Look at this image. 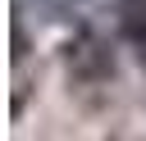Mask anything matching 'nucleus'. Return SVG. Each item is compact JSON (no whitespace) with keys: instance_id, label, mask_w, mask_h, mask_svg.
Listing matches in <instances>:
<instances>
[{"instance_id":"nucleus-1","label":"nucleus","mask_w":146,"mask_h":141,"mask_svg":"<svg viewBox=\"0 0 146 141\" xmlns=\"http://www.w3.org/2000/svg\"><path fill=\"white\" fill-rule=\"evenodd\" d=\"M64 68H68V82H78V86H105L119 68L114 41L100 27H78L64 45Z\"/></svg>"},{"instance_id":"nucleus-3","label":"nucleus","mask_w":146,"mask_h":141,"mask_svg":"<svg viewBox=\"0 0 146 141\" xmlns=\"http://www.w3.org/2000/svg\"><path fill=\"white\" fill-rule=\"evenodd\" d=\"M123 32H128V41L137 45V55H141V64H146V0L128 5V14H123Z\"/></svg>"},{"instance_id":"nucleus-2","label":"nucleus","mask_w":146,"mask_h":141,"mask_svg":"<svg viewBox=\"0 0 146 141\" xmlns=\"http://www.w3.org/2000/svg\"><path fill=\"white\" fill-rule=\"evenodd\" d=\"M18 9H32L36 18H46V23H68V18H78L82 9H87V0H14Z\"/></svg>"}]
</instances>
